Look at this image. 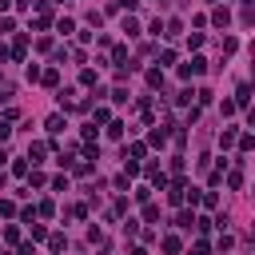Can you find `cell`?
<instances>
[{
  "instance_id": "cell-28",
  "label": "cell",
  "mask_w": 255,
  "mask_h": 255,
  "mask_svg": "<svg viewBox=\"0 0 255 255\" xmlns=\"http://www.w3.org/2000/svg\"><path fill=\"white\" fill-rule=\"evenodd\" d=\"M4 159H8V152H4V148H0V164H4Z\"/></svg>"
},
{
  "instance_id": "cell-4",
  "label": "cell",
  "mask_w": 255,
  "mask_h": 255,
  "mask_svg": "<svg viewBox=\"0 0 255 255\" xmlns=\"http://www.w3.org/2000/svg\"><path fill=\"white\" fill-rule=\"evenodd\" d=\"M44 128H48V132H52V136H60V132H64V128H68V120H64V116L56 112V116H48V124H44Z\"/></svg>"
},
{
  "instance_id": "cell-6",
  "label": "cell",
  "mask_w": 255,
  "mask_h": 255,
  "mask_svg": "<svg viewBox=\"0 0 255 255\" xmlns=\"http://www.w3.org/2000/svg\"><path fill=\"white\" fill-rule=\"evenodd\" d=\"M183 191H187V183H183V179H176V183H172V191H168L172 204H183Z\"/></svg>"
},
{
  "instance_id": "cell-7",
  "label": "cell",
  "mask_w": 255,
  "mask_h": 255,
  "mask_svg": "<svg viewBox=\"0 0 255 255\" xmlns=\"http://www.w3.org/2000/svg\"><path fill=\"white\" fill-rule=\"evenodd\" d=\"M40 84L56 88V84H60V72H56V68H44V72H40Z\"/></svg>"
},
{
  "instance_id": "cell-8",
  "label": "cell",
  "mask_w": 255,
  "mask_h": 255,
  "mask_svg": "<svg viewBox=\"0 0 255 255\" xmlns=\"http://www.w3.org/2000/svg\"><path fill=\"white\" fill-rule=\"evenodd\" d=\"M247 100H251V88L239 84V92H235V108H247Z\"/></svg>"
},
{
  "instance_id": "cell-3",
  "label": "cell",
  "mask_w": 255,
  "mask_h": 255,
  "mask_svg": "<svg viewBox=\"0 0 255 255\" xmlns=\"http://www.w3.org/2000/svg\"><path fill=\"white\" fill-rule=\"evenodd\" d=\"M44 155H48V144H40V140H36V144H28V159H32V164H40Z\"/></svg>"
},
{
  "instance_id": "cell-27",
  "label": "cell",
  "mask_w": 255,
  "mask_h": 255,
  "mask_svg": "<svg viewBox=\"0 0 255 255\" xmlns=\"http://www.w3.org/2000/svg\"><path fill=\"white\" fill-rule=\"evenodd\" d=\"M12 8V0H0V12H8Z\"/></svg>"
},
{
  "instance_id": "cell-15",
  "label": "cell",
  "mask_w": 255,
  "mask_h": 255,
  "mask_svg": "<svg viewBox=\"0 0 255 255\" xmlns=\"http://www.w3.org/2000/svg\"><path fill=\"white\" fill-rule=\"evenodd\" d=\"M80 84H84V88H96V72L84 68V72H80Z\"/></svg>"
},
{
  "instance_id": "cell-16",
  "label": "cell",
  "mask_w": 255,
  "mask_h": 255,
  "mask_svg": "<svg viewBox=\"0 0 255 255\" xmlns=\"http://www.w3.org/2000/svg\"><path fill=\"white\" fill-rule=\"evenodd\" d=\"M52 211H56V207H52V200H40V204H36V215H44V219H48Z\"/></svg>"
},
{
  "instance_id": "cell-20",
  "label": "cell",
  "mask_w": 255,
  "mask_h": 255,
  "mask_svg": "<svg viewBox=\"0 0 255 255\" xmlns=\"http://www.w3.org/2000/svg\"><path fill=\"white\" fill-rule=\"evenodd\" d=\"M124 32H128V36H140V24H136L132 16H128V20H124Z\"/></svg>"
},
{
  "instance_id": "cell-2",
  "label": "cell",
  "mask_w": 255,
  "mask_h": 255,
  "mask_svg": "<svg viewBox=\"0 0 255 255\" xmlns=\"http://www.w3.org/2000/svg\"><path fill=\"white\" fill-rule=\"evenodd\" d=\"M159 247H164L168 255H179V251H183V239H179V235H164V243H159Z\"/></svg>"
},
{
  "instance_id": "cell-25",
  "label": "cell",
  "mask_w": 255,
  "mask_h": 255,
  "mask_svg": "<svg viewBox=\"0 0 255 255\" xmlns=\"http://www.w3.org/2000/svg\"><path fill=\"white\" fill-rule=\"evenodd\" d=\"M12 136V120H0V140H8Z\"/></svg>"
},
{
  "instance_id": "cell-26",
  "label": "cell",
  "mask_w": 255,
  "mask_h": 255,
  "mask_svg": "<svg viewBox=\"0 0 255 255\" xmlns=\"http://www.w3.org/2000/svg\"><path fill=\"white\" fill-rule=\"evenodd\" d=\"M116 4H120V8H128V12H132V8H136V0H116Z\"/></svg>"
},
{
  "instance_id": "cell-11",
  "label": "cell",
  "mask_w": 255,
  "mask_h": 255,
  "mask_svg": "<svg viewBox=\"0 0 255 255\" xmlns=\"http://www.w3.org/2000/svg\"><path fill=\"white\" fill-rule=\"evenodd\" d=\"M228 187H231V191H239V187H243V172H239V168L228 176Z\"/></svg>"
},
{
  "instance_id": "cell-24",
  "label": "cell",
  "mask_w": 255,
  "mask_h": 255,
  "mask_svg": "<svg viewBox=\"0 0 255 255\" xmlns=\"http://www.w3.org/2000/svg\"><path fill=\"white\" fill-rule=\"evenodd\" d=\"M211 247H207V239H196V247H191V255H207Z\"/></svg>"
},
{
  "instance_id": "cell-22",
  "label": "cell",
  "mask_w": 255,
  "mask_h": 255,
  "mask_svg": "<svg viewBox=\"0 0 255 255\" xmlns=\"http://www.w3.org/2000/svg\"><path fill=\"white\" fill-rule=\"evenodd\" d=\"M148 84L152 88H164V72H148Z\"/></svg>"
},
{
  "instance_id": "cell-17",
  "label": "cell",
  "mask_w": 255,
  "mask_h": 255,
  "mask_svg": "<svg viewBox=\"0 0 255 255\" xmlns=\"http://www.w3.org/2000/svg\"><path fill=\"white\" fill-rule=\"evenodd\" d=\"M176 223H179V228H191V223H196V215H191V211H179Z\"/></svg>"
},
{
  "instance_id": "cell-18",
  "label": "cell",
  "mask_w": 255,
  "mask_h": 255,
  "mask_svg": "<svg viewBox=\"0 0 255 255\" xmlns=\"http://www.w3.org/2000/svg\"><path fill=\"white\" fill-rule=\"evenodd\" d=\"M128 155H132V159H144V155H148V148H144V144H132V148H128Z\"/></svg>"
},
{
  "instance_id": "cell-19",
  "label": "cell",
  "mask_w": 255,
  "mask_h": 255,
  "mask_svg": "<svg viewBox=\"0 0 255 255\" xmlns=\"http://www.w3.org/2000/svg\"><path fill=\"white\" fill-rule=\"evenodd\" d=\"M124 235H128V239L140 235V223H136V219H128V223H124Z\"/></svg>"
},
{
  "instance_id": "cell-1",
  "label": "cell",
  "mask_w": 255,
  "mask_h": 255,
  "mask_svg": "<svg viewBox=\"0 0 255 255\" xmlns=\"http://www.w3.org/2000/svg\"><path fill=\"white\" fill-rule=\"evenodd\" d=\"M204 72H207V60H204V56H191V60L183 64V68H179V76H183V80H191V76H204Z\"/></svg>"
},
{
  "instance_id": "cell-9",
  "label": "cell",
  "mask_w": 255,
  "mask_h": 255,
  "mask_svg": "<svg viewBox=\"0 0 255 255\" xmlns=\"http://www.w3.org/2000/svg\"><path fill=\"white\" fill-rule=\"evenodd\" d=\"M60 104H64V108H84V104L76 100V92H60Z\"/></svg>"
},
{
  "instance_id": "cell-10",
  "label": "cell",
  "mask_w": 255,
  "mask_h": 255,
  "mask_svg": "<svg viewBox=\"0 0 255 255\" xmlns=\"http://www.w3.org/2000/svg\"><path fill=\"white\" fill-rule=\"evenodd\" d=\"M155 148H164V140H168V132H164V128H152V136H148Z\"/></svg>"
},
{
  "instance_id": "cell-12",
  "label": "cell",
  "mask_w": 255,
  "mask_h": 255,
  "mask_svg": "<svg viewBox=\"0 0 255 255\" xmlns=\"http://www.w3.org/2000/svg\"><path fill=\"white\" fill-rule=\"evenodd\" d=\"M48 247H52V251H64V247H68V239H64V235H48Z\"/></svg>"
},
{
  "instance_id": "cell-5",
  "label": "cell",
  "mask_w": 255,
  "mask_h": 255,
  "mask_svg": "<svg viewBox=\"0 0 255 255\" xmlns=\"http://www.w3.org/2000/svg\"><path fill=\"white\" fill-rule=\"evenodd\" d=\"M228 20H231L228 8H215V12H211V24H215V28H228Z\"/></svg>"
},
{
  "instance_id": "cell-13",
  "label": "cell",
  "mask_w": 255,
  "mask_h": 255,
  "mask_svg": "<svg viewBox=\"0 0 255 255\" xmlns=\"http://www.w3.org/2000/svg\"><path fill=\"white\" fill-rule=\"evenodd\" d=\"M219 144H223V148H231V144H235V128H223V136H219Z\"/></svg>"
},
{
  "instance_id": "cell-14",
  "label": "cell",
  "mask_w": 255,
  "mask_h": 255,
  "mask_svg": "<svg viewBox=\"0 0 255 255\" xmlns=\"http://www.w3.org/2000/svg\"><path fill=\"white\" fill-rule=\"evenodd\" d=\"M12 56L24 60V56H28V40H16V44H12Z\"/></svg>"
},
{
  "instance_id": "cell-23",
  "label": "cell",
  "mask_w": 255,
  "mask_h": 255,
  "mask_svg": "<svg viewBox=\"0 0 255 255\" xmlns=\"http://www.w3.org/2000/svg\"><path fill=\"white\" fill-rule=\"evenodd\" d=\"M0 215H16V204L12 200H0Z\"/></svg>"
},
{
  "instance_id": "cell-21",
  "label": "cell",
  "mask_w": 255,
  "mask_h": 255,
  "mask_svg": "<svg viewBox=\"0 0 255 255\" xmlns=\"http://www.w3.org/2000/svg\"><path fill=\"white\" fill-rule=\"evenodd\" d=\"M196 228H200V231H211V228H215V219H207V215H200V219H196Z\"/></svg>"
}]
</instances>
